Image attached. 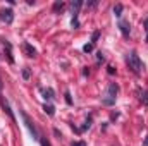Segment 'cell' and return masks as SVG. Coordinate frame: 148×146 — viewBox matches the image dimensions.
Masks as SVG:
<instances>
[{"mask_svg":"<svg viewBox=\"0 0 148 146\" xmlns=\"http://www.w3.org/2000/svg\"><path fill=\"white\" fill-rule=\"evenodd\" d=\"M126 62H127L129 69H131L134 74H140L141 71H143V62L140 60V57H138L136 52H129L127 57H126Z\"/></svg>","mask_w":148,"mask_h":146,"instance_id":"1","label":"cell"},{"mask_svg":"<svg viewBox=\"0 0 148 146\" xmlns=\"http://www.w3.org/2000/svg\"><path fill=\"white\" fill-rule=\"evenodd\" d=\"M117 93H119V86H117L115 83H110L109 88H107V95H105V98L102 100V103L107 105V107L114 105V103H115V98H117Z\"/></svg>","mask_w":148,"mask_h":146,"instance_id":"2","label":"cell"},{"mask_svg":"<svg viewBox=\"0 0 148 146\" xmlns=\"http://www.w3.org/2000/svg\"><path fill=\"white\" fill-rule=\"evenodd\" d=\"M21 112V115H23V120H24V124H26V127H28V131L31 132V136L35 138V139H40V134H38V129H36V126L33 124V120L29 119V115L24 112V110H19Z\"/></svg>","mask_w":148,"mask_h":146,"instance_id":"3","label":"cell"},{"mask_svg":"<svg viewBox=\"0 0 148 146\" xmlns=\"http://www.w3.org/2000/svg\"><path fill=\"white\" fill-rule=\"evenodd\" d=\"M0 19H2L5 24H10V23L14 21V12H12V9H3V10H0Z\"/></svg>","mask_w":148,"mask_h":146,"instance_id":"4","label":"cell"},{"mask_svg":"<svg viewBox=\"0 0 148 146\" xmlns=\"http://www.w3.org/2000/svg\"><path fill=\"white\" fill-rule=\"evenodd\" d=\"M3 48H5V55H7L9 64H14V57H12V45H10L7 40L3 41Z\"/></svg>","mask_w":148,"mask_h":146,"instance_id":"5","label":"cell"},{"mask_svg":"<svg viewBox=\"0 0 148 146\" xmlns=\"http://www.w3.org/2000/svg\"><path fill=\"white\" fill-rule=\"evenodd\" d=\"M119 29H121V33H122L124 36H127L129 31H131V26H129V23H126V21H119Z\"/></svg>","mask_w":148,"mask_h":146,"instance_id":"6","label":"cell"},{"mask_svg":"<svg viewBox=\"0 0 148 146\" xmlns=\"http://www.w3.org/2000/svg\"><path fill=\"white\" fill-rule=\"evenodd\" d=\"M0 103H2V107H3V110L7 112V115L12 119V120H16V117H14V113H12V110H10V107H9V102L5 100V98H0Z\"/></svg>","mask_w":148,"mask_h":146,"instance_id":"7","label":"cell"},{"mask_svg":"<svg viewBox=\"0 0 148 146\" xmlns=\"http://www.w3.org/2000/svg\"><path fill=\"white\" fill-rule=\"evenodd\" d=\"M23 48H24V52H26V55H28V57H35V55H36V50H35L29 43H24V45H23Z\"/></svg>","mask_w":148,"mask_h":146,"instance_id":"8","label":"cell"},{"mask_svg":"<svg viewBox=\"0 0 148 146\" xmlns=\"http://www.w3.org/2000/svg\"><path fill=\"white\" fill-rule=\"evenodd\" d=\"M43 96H45V100H47V102L53 100V89H52V88H47V89L43 91Z\"/></svg>","mask_w":148,"mask_h":146,"instance_id":"9","label":"cell"},{"mask_svg":"<svg viewBox=\"0 0 148 146\" xmlns=\"http://www.w3.org/2000/svg\"><path fill=\"white\" fill-rule=\"evenodd\" d=\"M43 110H45V113H48L50 117H53V115H55V108H53L52 105H48V103H45V105H43Z\"/></svg>","mask_w":148,"mask_h":146,"instance_id":"10","label":"cell"},{"mask_svg":"<svg viewBox=\"0 0 148 146\" xmlns=\"http://www.w3.org/2000/svg\"><path fill=\"white\" fill-rule=\"evenodd\" d=\"M122 10H124V5H122V3H117V5L114 7V14H115L117 17H121V14H122Z\"/></svg>","mask_w":148,"mask_h":146,"instance_id":"11","label":"cell"},{"mask_svg":"<svg viewBox=\"0 0 148 146\" xmlns=\"http://www.w3.org/2000/svg\"><path fill=\"white\" fill-rule=\"evenodd\" d=\"M64 7H66L64 2H55V3H53V12H60Z\"/></svg>","mask_w":148,"mask_h":146,"instance_id":"12","label":"cell"},{"mask_svg":"<svg viewBox=\"0 0 148 146\" xmlns=\"http://www.w3.org/2000/svg\"><path fill=\"white\" fill-rule=\"evenodd\" d=\"M93 48H95V45H93V43H86V45L83 46V50H84L86 53H90V52H93Z\"/></svg>","mask_w":148,"mask_h":146,"instance_id":"13","label":"cell"},{"mask_svg":"<svg viewBox=\"0 0 148 146\" xmlns=\"http://www.w3.org/2000/svg\"><path fill=\"white\" fill-rule=\"evenodd\" d=\"M64 96H66V103H67V105H73V98H71V93H69V91H66V93H64Z\"/></svg>","mask_w":148,"mask_h":146,"instance_id":"14","label":"cell"},{"mask_svg":"<svg viewBox=\"0 0 148 146\" xmlns=\"http://www.w3.org/2000/svg\"><path fill=\"white\" fill-rule=\"evenodd\" d=\"M29 76H31L29 67H24V69H23V77H24V79H29Z\"/></svg>","mask_w":148,"mask_h":146,"instance_id":"15","label":"cell"},{"mask_svg":"<svg viewBox=\"0 0 148 146\" xmlns=\"http://www.w3.org/2000/svg\"><path fill=\"white\" fill-rule=\"evenodd\" d=\"M90 127H91V117L84 122V126H83V129H81V131H86V129H90Z\"/></svg>","mask_w":148,"mask_h":146,"instance_id":"16","label":"cell"},{"mask_svg":"<svg viewBox=\"0 0 148 146\" xmlns=\"http://www.w3.org/2000/svg\"><path fill=\"white\" fill-rule=\"evenodd\" d=\"M98 36H100V31H95V33L91 35V43H93V45H95V41L98 40Z\"/></svg>","mask_w":148,"mask_h":146,"instance_id":"17","label":"cell"},{"mask_svg":"<svg viewBox=\"0 0 148 146\" xmlns=\"http://www.w3.org/2000/svg\"><path fill=\"white\" fill-rule=\"evenodd\" d=\"M141 102H143V105H148V91H145V93H143Z\"/></svg>","mask_w":148,"mask_h":146,"instance_id":"18","label":"cell"},{"mask_svg":"<svg viewBox=\"0 0 148 146\" xmlns=\"http://www.w3.org/2000/svg\"><path fill=\"white\" fill-rule=\"evenodd\" d=\"M71 146H86V143H84V141H74Z\"/></svg>","mask_w":148,"mask_h":146,"instance_id":"19","label":"cell"},{"mask_svg":"<svg viewBox=\"0 0 148 146\" xmlns=\"http://www.w3.org/2000/svg\"><path fill=\"white\" fill-rule=\"evenodd\" d=\"M97 59H98V62H103V60H105V59H103V55H102V52H98V53H97Z\"/></svg>","mask_w":148,"mask_h":146,"instance_id":"20","label":"cell"},{"mask_svg":"<svg viewBox=\"0 0 148 146\" xmlns=\"http://www.w3.org/2000/svg\"><path fill=\"white\" fill-rule=\"evenodd\" d=\"M107 72H109V74L112 76V74H115V69H114L112 65H109V67H107Z\"/></svg>","mask_w":148,"mask_h":146,"instance_id":"21","label":"cell"},{"mask_svg":"<svg viewBox=\"0 0 148 146\" xmlns=\"http://www.w3.org/2000/svg\"><path fill=\"white\" fill-rule=\"evenodd\" d=\"M40 143H41V146H50V143L47 139H40Z\"/></svg>","mask_w":148,"mask_h":146,"instance_id":"22","label":"cell"},{"mask_svg":"<svg viewBox=\"0 0 148 146\" xmlns=\"http://www.w3.org/2000/svg\"><path fill=\"white\" fill-rule=\"evenodd\" d=\"M53 134H55V136H57V138H62V134H60V132H59V129H53Z\"/></svg>","mask_w":148,"mask_h":146,"instance_id":"23","label":"cell"},{"mask_svg":"<svg viewBox=\"0 0 148 146\" xmlns=\"http://www.w3.org/2000/svg\"><path fill=\"white\" fill-rule=\"evenodd\" d=\"M145 29H147V31H148V19H147V21H145Z\"/></svg>","mask_w":148,"mask_h":146,"instance_id":"24","label":"cell"},{"mask_svg":"<svg viewBox=\"0 0 148 146\" xmlns=\"http://www.w3.org/2000/svg\"><path fill=\"white\" fill-rule=\"evenodd\" d=\"M143 146H148V136H147V139H145V143H143Z\"/></svg>","mask_w":148,"mask_h":146,"instance_id":"25","label":"cell"},{"mask_svg":"<svg viewBox=\"0 0 148 146\" xmlns=\"http://www.w3.org/2000/svg\"><path fill=\"white\" fill-rule=\"evenodd\" d=\"M0 96H2V83H0Z\"/></svg>","mask_w":148,"mask_h":146,"instance_id":"26","label":"cell"}]
</instances>
